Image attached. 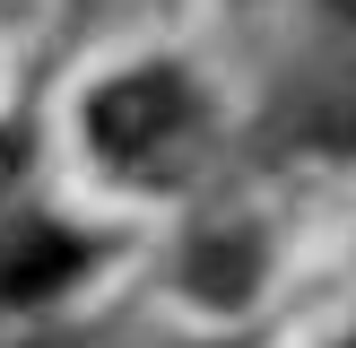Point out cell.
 Returning a JSON list of instances; mask_svg holds the SVG:
<instances>
[{"instance_id":"6da1fadb","label":"cell","mask_w":356,"mask_h":348,"mask_svg":"<svg viewBox=\"0 0 356 348\" xmlns=\"http://www.w3.org/2000/svg\"><path fill=\"white\" fill-rule=\"evenodd\" d=\"M87 131H96V148L122 157V166L165 157L174 139L191 131V87L174 79V70H131V79H113L96 104H87Z\"/></svg>"},{"instance_id":"7a4b0ae2","label":"cell","mask_w":356,"mask_h":348,"mask_svg":"<svg viewBox=\"0 0 356 348\" xmlns=\"http://www.w3.org/2000/svg\"><path fill=\"white\" fill-rule=\"evenodd\" d=\"M70 270H79V244L52 235V226H26V235H9V253H0V296H44V287H61Z\"/></svg>"},{"instance_id":"3957f363","label":"cell","mask_w":356,"mask_h":348,"mask_svg":"<svg viewBox=\"0 0 356 348\" xmlns=\"http://www.w3.org/2000/svg\"><path fill=\"white\" fill-rule=\"evenodd\" d=\"M17 166H26V139H17V131H0V191L17 183Z\"/></svg>"},{"instance_id":"277c9868","label":"cell","mask_w":356,"mask_h":348,"mask_svg":"<svg viewBox=\"0 0 356 348\" xmlns=\"http://www.w3.org/2000/svg\"><path fill=\"white\" fill-rule=\"evenodd\" d=\"M330 9H339V17H348V26H356V0H330Z\"/></svg>"}]
</instances>
